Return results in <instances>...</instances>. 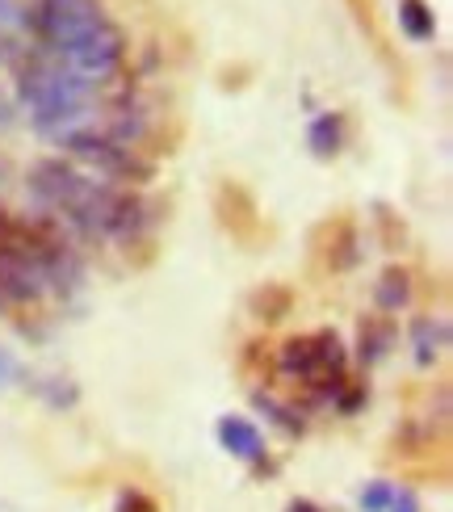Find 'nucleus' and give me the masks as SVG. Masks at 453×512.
I'll return each instance as SVG.
<instances>
[{
    "label": "nucleus",
    "mask_w": 453,
    "mask_h": 512,
    "mask_svg": "<svg viewBox=\"0 0 453 512\" xmlns=\"http://www.w3.org/2000/svg\"><path fill=\"white\" fill-rule=\"evenodd\" d=\"M256 408H261L277 429H282L286 437H302V429H307V420H302V412L298 408H290V403H282V399H273V395H265V391H256Z\"/></svg>",
    "instance_id": "obj_12"
},
{
    "label": "nucleus",
    "mask_w": 453,
    "mask_h": 512,
    "mask_svg": "<svg viewBox=\"0 0 453 512\" xmlns=\"http://www.w3.org/2000/svg\"><path fill=\"white\" fill-rule=\"evenodd\" d=\"M374 223H378V236H382V244L386 248H403L407 244V227H403V219L395 215L391 206H378V215H374Z\"/></svg>",
    "instance_id": "obj_13"
},
{
    "label": "nucleus",
    "mask_w": 453,
    "mask_h": 512,
    "mask_svg": "<svg viewBox=\"0 0 453 512\" xmlns=\"http://www.w3.org/2000/svg\"><path fill=\"white\" fill-rule=\"evenodd\" d=\"M248 311L261 319V324H277V319H286L294 311V290L282 286V282H265L248 294Z\"/></svg>",
    "instance_id": "obj_10"
},
{
    "label": "nucleus",
    "mask_w": 453,
    "mask_h": 512,
    "mask_svg": "<svg viewBox=\"0 0 453 512\" xmlns=\"http://www.w3.org/2000/svg\"><path fill=\"white\" fill-rule=\"evenodd\" d=\"M59 59L68 63L72 72H80V76H89V80L105 84V80H114V76H118L122 59H126V34L114 26V21H101L93 34H84L76 47H72V51H63Z\"/></svg>",
    "instance_id": "obj_2"
},
{
    "label": "nucleus",
    "mask_w": 453,
    "mask_h": 512,
    "mask_svg": "<svg viewBox=\"0 0 453 512\" xmlns=\"http://www.w3.org/2000/svg\"><path fill=\"white\" fill-rule=\"evenodd\" d=\"M445 345H449V324L441 315H416L412 319V357H416L420 370L433 366Z\"/></svg>",
    "instance_id": "obj_7"
},
{
    "label": "nucleus",
    "mask_w": 453,
    "mask_h": 512,
    "mask_svg": "<svg viewBox=\"0 0 453 512\" xmlns=\"http://www.w3.org/2000/svg\"><path fill=\"white\" fill-rule=\"evenodd\" d=\"M386 512H420V496L412 492V487H395L391 504H386Z\"/></svg>",
    "instance_id": "obj_17"
},
{
    "label": "nucleus",
    "mask_w": 453,
    "mask_h": 512,
    "mask_svg": "<svg viewBox=\"0 0 453 512\" xmlns=\"http://www.w3.org/2000/svg\"><path fill=\"white\" fill-rule=\"evenodd\" d=\"M395 336H399V328H395L391 315H382V311L378 315H365L361 328H357V361H361V370L382 366L386 353L395 349Z\"/></svg>",
    "instance_id": "obj_5"
},
{
    "label": "nucleus",
    "mask_w": 453,
    "mask_h": 512,
    "mask_svg": "<svg viewBox=\"0 0 453 512\" xmlns=\"http://www.w3.org/2000/svg\"><path fill=\"white\" fill-rule=\"evenodd\" d=\"M101 21H110L101 9V0H34L26 9V30L34 34L38 47L51 55L72 51Z\"/></svg>",
    "instance_id": "obj_1"
},
{
    "label": "nucleus",
    "mask_w": 453,
    "mask_h": 512,
    "mask_svg": "<svg viewBox=\"0 0 453 512\" xmlns=\"http://www.w3.org/2000/svg\"><path fill=\"white\" fill-rule=\"evenodd\" d=\"M332 403H336V412H340V416H353L361 403H365V382L344 378L340 387H336V395H332Z\"/></svg>",
    "instance_id": "obj_14"
},
{
    "label": "nucleus",
    "mask_w": 453,
    "mask_h": 512,
    "mask_svg": "<svg viewBox=\"0 0 453 512\" xmlns=\"http://www.w3.org/2000/svg\"><path fill=\"white\" fill-rule=\"evenodd\" d=\"M412 294H416L412 273H407L403 265H391V269H382V273H378V282H374V303H378L382 315H399V311H407V307H412Z\"/></svg>",
    "instance_id": "obj_8"
},
{
    "label": "nucleus",
    "mask_w": 453,
    "mask_h": 512,
    "mask_svg": "<svg viewBox=\"0 0 453 512\" xmlns=\"http://www.w3.org/2000/svg\"><path fill=\"white\" fill-rule=\"evenodd\" d=\"M315 252H319V261L323 269H332V273H349L357 261H361V236H357V223L353 219H328V223H319L315 231Z\"/></svg>",
    "instance_id": "obj_4"
},
{
    "label": "nucleus",
    "mask_w": 453,
    "mask_h": 512,
    "mask_svg": "<svg viewBox=\"0 0 453 512\" xmlns=\"http://www.w3.org/2000/svg\"><path fill=\"white\" fill-rule=\"evenodd\" d=\"M391 496H395V487H391V483H370V487L361 492V508H365V512H386Z\"/></svg>",
    "instance_id": "obj_16"
},
{
    "label": "nucleus",
    "mask_w": 453,
    "mask_h": 512,
    "mask_svg": "<svg viewBox=\"0 0 453 512\" xmlns=\"http://www.w3.org/2000/svg\"><path fill=\"white\" fill-rule=\"evenodd\" d=\"M214 433H219V445L231 454V458H240V462H265V437H261V429H256L252 420H244V416H223L219 424H214Z\"/></svg>",
    "instance_id": "obj_6"
},
{
    "label": "nucleus",
    "mask_w": 453,
    "mask_h": 512,
    "mask_svg": "<svg viewBox=\"0 0 453 512\" xmlns=\"http://www.w3.org/2000/svg\"><path fill=\"white\" fill-rule=\"evenodd\" d=\"M114 512H160V504L147 492H139V487H126V492L118 496V504H114Z\"/></svg>",
    "instance_id": "obj_15"
},
{
    "label": "nucleus",
    "mask_w": 453,
    "mask_h": 512,
    "mask_svg": "<svg viewBox=\"0 0 453 512\" xmlns=\"http://www.w3.org/2000/svg\"><path fill=\"white\" fill-rule=\"evenodd\" d=\"M344 139H349V122H344V114H315L311 126H307V147H311V156L319 160H332L340 156V147Z\"/></svg>",
    "instance_id": "obj_9"
},
{
    "label": "nucleus",
    "mask_w": 453,
    "mask_h": 512,
    "mask_svg": "<svg viewBox=\"0 0 453 512\" xmlns=\"http://www.w3.org/2000/svg\"><path fill=\"white\" fill-rule=\"evenodd\" d=\"M399 30L412 42H428L437 34V17L424 0H399Z\"/></svg>",
    "instance_id": "obj_11"
},
{
    "label": "nucleus",
    "mask_w": 453,
    "mask_h": 512,
    "mask_svg": "<svg viewBox=\"0 0 453 512\" xmlns=\"http://www.w3.org/2000/svg\"><path fill=\"white\" fill-rule=\"evenodd\" d=\"M286 512H323V508H319L315 500H302V496H298V500L286 504Z\"/></svg>",
    "instance_id": "obj_19"
},
{
    "label": "nucleus",
    "mask_w": 453,
    "mask_h": 512,
    "mask_svg": "<svg viewBox=\"0 0 453 512\" xmlns=\"http://www.w3.org/2000/svg\"><path fill=\"white\" fill-rule=\"evenodd\" d=\"M214 215H219V227L231 240L240 244H256L261 240V206L240 181H223L214 189Z\"/></svg>",
    "instance_id": "obj_3"
},
{
    "label": "nucleus",
    "mask_w": 453,
    "mask_h": 512,
    "mask_svg": "<svg viewBox=\"0 0 453 512\" xmlns=\"http://www.w3.org/2000/svg\"><path fill=\"white\" fill-rule=\"evenodd\" d=\"M13 378H17V357H13L5 345H0V391H5Z\"/></svg>",
    "instance_id": "obj_18"
}]
</instances>
